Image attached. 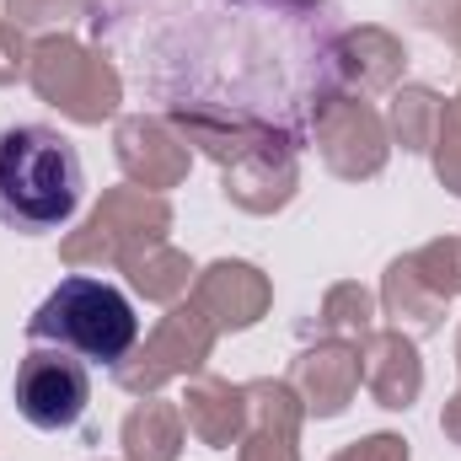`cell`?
Segmentation results:
<instances>
[{"label": "cell", "mask_w": 461, "mask_h": 461, "mask_svg": "<svg viewBox=\"0 0 461 461\" xmlns=\"http://www.w3.org/2000/svg\"><path fill=\"white\" fill-rule=\"evenodd\" d=\"M194 306L210 317L215 333H247L268 317L274 306V285L263 268L241 263V258H221L210 268H199L194 279Z\"/></svg>", "instance_id": "9c48e42d"}, {"label": "cell", "mask_w": 461, "mask_h": 461, "mask_svg": "<svg viewBox=\"0 0 461 461\" xmlns=\"http://www.w3.org/2000/svg\"><path fill=\"white\" fill-rule=\"evenodd\" d=\"M359 381H365V392L375 397V408H386V413L413 408L419 392H424V359H419L413 339L397 333V328L370 333V339L359 344Z\"/></svg>", "instance_id": "7c38bea8"}, {"label": "cell", "mask_w": 461, "mask_h": 461, "mask_svg": "<svg viewBox=\"0 0 461 461\" xmlns=\"http://www.w3.org/2000/svg\"><path fill=\"white\" fill-rule=\"evenodd\" d=\"M177 408H183L188 435H194L199 446H210V451L236 446L241 429H247V392L230 386V381H221V375H194V381H188V397H183Z\"/></svg>", "instance_id": "5bb4252c"}, {"label": "cell", "mask_w": 461, "mask_h": 461, "mask_svg": "<svg viewBox=\"0 0 461 461\" xmlns=\"http://www.w3.org/2000/svg\"><path fill=\"white\" fill-rule=\"evenodd\" d=\"M167 230H172V204L150 188L123 183V188L103 194V204L86 215V226L59 241V258L70 268H118L134 247L167 241Z\"/></svg>", "instance_id": "277c9868"}, {"label": "cell", "mask_w": 461, "mask_h": 461, "mask_svg": "<svg viewBox=\"0 0 461 461\" xmlns=\"http://www.w3.org/2000/svg\"><path fill=\"white\" fill-rule=\"evenodd\" d=\"M413 5V16L424 22V27H435V32H456L461 27V0H408Z\"/></svg>", "instance_id": "484cf974"}, {"label": "cell", "mask_w": 461, "mask_h": 461, "mask_svg": "<svg viewBox=\"0 0 461 461\" xmlns=\"http://www.w3.org/2000/svg\"><path fill=\"white\" fill-rule=\"evenodd\" d=\"M381 306H386V322H392L397 333H408V339H429V333H440V322H446V295H435V290L413 274L408 252L392 258V268L381 274Z\"/></svg>", "instance_id": "2e32d148"}, {"label": "cell", "mask_w": 461, "mask_h": 461, "mask_svg": "<svg viewBox=\"0 0 461 461\" xmlns=\"http://www.w3.org/2000/svg\"><path fill=\"white\" fill-rule=\"evenodd\" d=\"M81 156L43 123L0 134V221L11 230H54L81 204Z\"/></svg>", "instance_id": "6da1fadb"}, {"label": "cell", "mask_w": 461, "mask_h": 461, "mask_svg": "<svg viewBox=\"0 0 461 461\" xmlns=\"http://www.w3.org/2000/svg\"><path fill=\"white\" fill-rule=\"evenodd\" d=\"M285 381H290V392L301 397V408L312 419H339L354 402V392H359V348L339 344V339H322V344L295 354Z\"/></svg>", "instance_id": "8fae6325"}, {"label": "cell", "mask_w": 461, "mask_h": 461, "mask_svg": "<svg viewBox=\"0 0 461 461\" xmlns=\"http://www.w3.org/2000/svg\"><path fill=\"white\" fill-rule=\"evenodd\" d=\"M118 440H123V461H177L183 440H188L183 408L161 402V397H145V402L129 408Z\"/></svg>", "instance_id": "e0dca14e"}, {"label": "cell", "mask_w": 461, "mask_h": 461, "mask_svg": "<svg viewBox=\"0 0 461 461\" xmlns=\"http://www.w3.org/2000/svg\"><path fill=\"white\" fill-rule=\"evenodd\" d=\"M301 188V167H295V145L285 134L263 140L258 150H247L241 161L226 167V199L247 215H274L295 199Z\"/></svg>", "instance_id": "30bf717a"}, {"label": "cell", "mask_w": 461, "mask_h": 461, "mask_svg": "<svg viewBox=\"0 0 461 461\" xmlns=\"http://www.w3.org/2000/svg\"><path fill=\"white\" fill-rule=\"evenodd\" d=\"M435 177L451 188V194H461V92L440 108V129H435Z\"/></svg>", "instance_id": "603a6c76"}, {"label": "cell", "mask_w": 461, "mask_h": 461, "mask_svg": "<svg viewBox=\"0 0 461 461\" xmlns=\"http://www.w3.org/2000/svg\"><path fill=\"white\" fill-rule=\"evenodd\" d=\"M440 108H446L440 92H429V86H402V92H392L386 134H392L402 150H429V145H435V129H440Z\"/></svg>", "instance_id": "ffe728a7"}, {"label": "cell", "mask_w": 461, "mask_h": 461, "mask_svg": "<svg viewBox=\"0 0 461 461\" xmlns=\"http://www.w3.org/2000/svg\"><path fill=\"white\" fill-rule=\"evenodd\" d=\"M456 370H461V328H456Z\"/></svg>", "instance_id": "83f0119b"}, {"label": "cell", "mask_w": 461, "mask_h": 461, "mask_svg": "<svg viewBox=\"0 0 461 461\" xmlns=\"http://www.w3.org/2000/svg\"><path fill=\"white\" fill-rule=\"evenodd\" d=\"M27 59H32L27 32H22V27H11V22L0 16V86L22 81V76H27Z\"/></svg>", "instance_id": "cb8c5ba5"}, {"label": "cell", "mask_w": 461, "mask_h": 461, "mask_svg": "<svg viewBox=\"0 0 461 461\" xmlns=\"http://www.w3.org/2000/svg\"><path fill=\"white\" fill-rule=\"evenodd\" d=\"M11 397H16V413L32 429H70L86 413V402H92V381H86V365L70 348L38 344L22 354Z\"/></svg>", "instance_id": "52a82bcc"}, {"label": "cell", "mask_w": 461, "mask_h": 461, "mask_svg": "<svg viewBox=\"0 0 461 461\" xmlns=\"http://www.w3.org/2000/svg\"><path fill=\"white\" fill-rule=\"evenodd\" d=\"M317 328H322V339H339V344H365L370 333H375V295L365 290V285H333L328 295H322V312H317Z\"/></svg>", "instance_id": "d6986e66"}, {"label": "cell", "mask_w": 461, "mask_h": 461, "mask_svg": "<svg viewBox=\"0 0 461 461\" xmlns=\"http://www.w3.org/2000/svg\"><path fill=\"white\" fill-rule=\"evenodd\" d=\"M113 150H118V167L134 188H150V194H167L188 177L194 167V150L188 140L177 134L172 118H150V113H129L118 118V134H113Z\"/></svg>", "instance_id": "ba28073f"}, {"label": "cell", "mask_w": 461, "mask_h": 461, "mask_svg": "<svg viewBox=\"0 0 461 461\" xmlns=\"http://www.w3.org/2000/svg\"><path fill=\"white\" fill-rule=\"evenodd\" d=\"M408 263H413V274H419L435 295H446V301L461 295V236H435V241L413 247Z\"/></svg>", "instance_id": "44dd1931"}, {"label": "cell", "mask_w": 461, "mask_h": 461, "mask_svg": "<svg viewBox=\"0 0 461 461\" xmlns=\"http://www.w3.org/2000/svg\"><path fill=\"white\" fill-rule=\"evenodd\" d=\"M32 344H59L76 348L81 359H103L118 365L129 348L140 344V317L134 306L118 295L113 285L92 279V274H70L27 322Z\"/></svg>", "instance_id": "7a4b0ae2"}, {"label": "cell", "mask_w": 461, "mask_h": 461, "mask_svg": "<svg viewBox=\"0 0 461 461\" xmlns=\"http://www.w3.org/2000/svg\"><path fill=\"white\" fill-rule=\"evenodd\" d=\"M118 268H123L129 285H134L145 301H156V306H177V301L194 290V279H199V268H194L172 241H145V247H134Z\"/></svg>", "instance_id": "ac0fdd59"}, {"label": "cell", "mask_w": 461, "mask_h": 461, "mask_svg": "<svg viewBox=\"0 0 461 461\" xmlns=\"http://www.w3.org/2000/svg\"><path fill=\"white\" fill-rule=\"evenodd\" d=\"M440 429H446V440H451V446H461V392L446 402V413H440Z\"/></svg>", "instance_id": "4316f807"}, {"label": "cell", "mask_w": 461, "mask_h": 461, "mask_svg": "<svg viewBox=\"0 0 461 461\" xmlns=\"http://www.w3.org/2000/svg\"><path fill=\"white\" fill-rule=\"evenodd\" d=\"M317 129V156L333 177L344 183H365L386 167L392 156V134H386V118L375 113L365 97H348V92H328L312 113Z\"/></svg>", "instance_id": "8992f818"}, {"label": "cell", "mask_w": 461, "mask_h": 461, "mask_svg": "<svg viewBox=\"0 0 461 461\" xmlns=\"http://www.w3.org/2000/svg\"><path fill=\"white\" fill-rule=\"evenodd\" d=\"M402 65H408V49L386 27H348L333 43V76L348 86V97L392 92L402 81Z\"/></svg>", "instance_id": "4fadbf2b"}, {"label": "cell", "mask_w": 461, "mask_h": 461, "mask_svg": "<svg viewBox=\"0 0 461 461\" xmlns=\"http://www.w3.org/2000/svg\"><path fill=\"white\" fill-rule=\"evenodd\" d=\"M27 86L59 108L65 118L76 123H103V118L118 113L123 103V81H118L113 59L54 32V38H38L32 43V59H27Z\"/></svg>", "instance_id": "3957f363"}, {"label": "cell", "mask_w": 461, "mask_h": 461, "mask_svg": "<svg viewBox=\"0 0 461 461\" xmlns=\"http://www.w3.org/2000/svg\"><path fill=\"white\" fill-rule=\"evenodd\" d=\"M333 461H408V440L402 435H365V440H354V446H344Z\"/></svg>", "instance_id": "d4e9b609"}, {"label": "cell", "mask_w": 461, "mask_h": 461, "mask_svg": "<svg viewBox=\"0 0 461 461\" xmlns=\"http://www.w3.org/2000/svg\"><path fill=\"white\" fill-rule=\"evenodd\" d=\"M215 339H221V333L210 328V317H204L194 301H188V306H172V312L150 328V339L134 344L113 365V381L123 392H134V397H156L167 381L199 375L204 359L215 354Z\"/></svg>", "instance_id": "5b68a950"}, {"label": "cell", "mask_w": 461, "mask_h": 461, "mask_svg": "<svg viewBox=\"0 0 461 461\" xmlns=\"http://www.w3.org/2000/svg\"><path fill=\"white\" fill-rule=\"evenodd\" d=\"M76 11H81V0H5V22L22 32H43V38L70 27Z\"/></svg>", "instance_id": "7402d4cb"}, {"label": "cell", "mask_w": 461, "mask_h": 461, "mask_svg": "<svg viewBox=\"0 0 461 461\" xmlns=\"http://www.w3.org/2000/svg\"><path fill=\"white\" fill-rule=\"evenodd\" d=\"M172 123H177V134L188 140V150H204V156H215L221 167L241 161V156L258 150L263 140H274L268 123H258V118H247V113H226V108H204V103L177 108Z\"/></svg>", "instance_id": "9a60e30c"}]
</instances>
